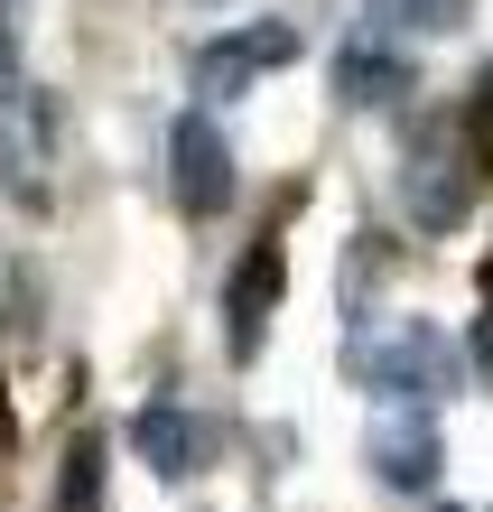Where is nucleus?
<instances>
[{
	"label": "nucleus",
	"mask_w": 493,
	"mask_h": 512,
	"mask_svg": "<svg viewBox=\"0 0 493 512\" xmlns=\"http://www.w3.org/2000/svg\"><path fill=\"white\" fill-rule=\"evenodd\" d=\"M354 373L382 391V401H400V410H428L438 391H456V373H466V354H456L438 326H419V317H391V326H373V336L354 345Z\"/></svg>",
	"instance_id": "nucleus-1"
},
{
	"label": "nucleus",
	"mask_w": 493,
	"mask_h": 512,
	"mask_svg": "<svg viewBox=\"0 0 493 512\" xmlns=\"http://www.w3.org/2000/svg\"><path fill=\"white\" fill-rule=\"evenodd\" d=\"M400 205H410V224H428V233L466 224V205H475V140H466V122H428L410 140V159H400Z\"/></svg>",
	"instance_id": "nucleus-2"
},
{
	"label": "nucleus",
	"mask_w": 493,
	"mask_h": 512,
	"mask_svg": "<svg viewBox=\"0 0 493 512\" xmlns=\"http://www.w3.org/2000/svg\"><path fill=\"white\" fill-rule=\"evenodd\" d=\"M0 196L19 215H47L56 205V103L28 84L19 103H0Z\"/></svg>",
	"instance_id": "nucleus-3"
},
{
	"label": "nucleus",
	"mask_w": 493,
	"mask_h": 512,
	"mask_svg": "<svg viewBox=\"0 0 493 512\" xmlns=\"http://www.w3.org/2000/svg\"><path fill=\"white\" fill-rule=\"evenodd\" d=\"M168 187L187 215H224L233 205V149L214 131V112H177L168 122Z\"/></svg>",
	"instance_id": "nucleus-4"
},
{
	"label": "nucleus",
	"mask_w": 493,
	"mask_h": 512,
	"mask_svg": "<svg viewBox=\"0 0 493 512\" xmlns=\"http://www.w3.org/2000/svg\"><path fill=\"white\" fill-rule=\"evenodd\" d=\"M298 56V28L289 19H252V28H233V38H214L196 56V94H242V84H261L270 66H289Z\"/></svg>",
	"instance_id": "nucleus-5"
},
{
	"label": "nucleus",
	"mask_w": 493,
	"mask_h": 512,
	"mask_svg": "<svg viewBox=\"0 0 493 512\" xmlns=\"http://www.w3.org/2000/svg\"><path fill=\"white\" fill-rule=\"evenodd\" d=\"M363 457H373V475H382L391 494H428L438 466H447V447H438V419H428V410H391Z\"/></svg>",
	"instance_id": "nucleus-6"
},
{
	"label": "nucleus",
	"mask_w": 493,
	"mask_h": 512,
	"mask_svg": "<svg viewBox=\"0 0 493 512\" xmlns=\"http://www.w3.org/2000/svg\"><path fill=\"white\" fill-rule=\"evenodd\" d=\"M270 308H280V243H252L242 270H233V289H224V345H233V364H252V354H261Z\"/></svg>",
	"instance_id": "nucleus-7"
},
{
	"label": "nucleus",
	"mask_w": 493,
	"mask_h": 512,
	"mask_svg": "<svg viewBox=\"0 0 493 512\" xmlns=\"http://www.w3.org/2000/svg\"><path fill=\"white\" fill-rule=\"evenodd\" d=\"M205 419L196 410H177V401H149L140 419H131V457L149 466V475H168V485H187V475L205 466Z\"/></svg>",
	"instance_id": "nucleus-8"
},
{
	"label": "nucleus",
	"mask_w": 493,
	"mask_h": 512,
	"mask_svg": "<svg viewBox=\"0 0 493 512\" xmlns=\"http://www.w3.org/2000/svg\"><path fill=\"white\" fill-rule=\"evenodd\" d=\"M419 84V66L400 47H382V38H354L345 56H335V94H345L354 112H382V103H400Z\"/></svg>",
	"instance_id": "nucleus-9"
},
{
	"label": "nucleus",
	"mask_w": 493,
	"mask_h": 512,
	"mask_svg": "<svg viewBox=\"0 0 493 512\" xmlns=\"http://www.w3.org/2000/svg\"><path fill=\"white\" fill-rule=\"evenodd\" d=\"M56 512H103V438L75 429L66 447V475H56Z\"/></svg>",
	"instance_id": "nucleus-10"
},
{
	"label": "nucleus",
	"mask_w": 493,
	"mask_h": 512,
	"mask_svg": "<svg viewBox=\"0 0 493 512\" xmlns=\"http://www.w3.org/2000/svg\"><path fill=\"white\" fill-rule=\"evenodd\" d=\"M373 10H382L391 28H428V38H438V28H466L475 0H373Z\"/></svg>",
	"instance_id": "nucleus-11"
},
{
	"label": "nucleus",
	"mask_w": 493,
	"mask_h": 512,
	"mask_svg": "<svg viewBox=\"0 0 493 512\" xmlns=\"http://www.w3.org/2000/svg\"><path fill=\"white\" fill-rule=\"evenodd\" d=\"M466 140H475V159H493V75L475 84V103H466Z\"/></svg>",
	"instance_id": "nucleus-12"
},
{
	"label": "nucleus",
	"mask_w": 493,
	"mask_h": 512,
	"mask_svg": "<svg viewBox=\"0 0 493 512\" xmlns=\"http://www.w3.org/2000/svg\"><path fill=\"white\" fill-rule=\"evenodd\" d=\"M19 94H28V84H19V28L0 19V103H19Z\"/></svg>",
	"instance_id": "nucleus-13"
},
{
	"label": "nucleus",
	"mask_w": 493,
	"mask_h": 512,
	"mask_svg": "<svg viewBox=\"0 0 493 512\" xmlns=\"http://www.w3.org/2000/svg\"><path fill=\"white\" fill-rule=\"evenodd\" d=\"M475 364H484V382H493V317H475Z\"/></svg>",
	"instance_id": "nucleus-14"
},
{
	"label": "nucleus",
	"mask_w": 493,
	"mask_h": 512,
	"mask_svg": "<svg viewBox=\"0 0 493 512\" xmlns=\"http://www.w3.org/2000/svg\"><path fill=\"white\" fill-rule=\"evenodd\" d=\"M438 512H466V503H438Z\"/></svg>",
	"instance_id": "nucleus-15"
}]
</instances>
